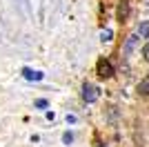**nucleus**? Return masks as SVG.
Segmentation results:
<instances>
[{
    "label": "nucleus",
    "instance_id": "obj_1",
    "mask_svg": "<svg viewBox=\"0 0 149 147\" xmlns=\"http://www.w3.org/2000/svg\"><path fill=\"white\" fill-rule=\"evenodd\" d=\"M98 87L96 85H91V83H85V85H82V100H85V103H96V100H98Z\"/></svg>",
    "mask_w": 149,
    "mask_h": 147
},
{
    "label": "nucleus",
    "instance_id": "obj_2",
    "mask_svg": "<svg viewBox=\"0 0 149 147\" xmlns=\"http://www.w3.org/2000/svg\"><path fill=\"white\" fill-rule=\"evenodd\" d=\"M96 71H98L100 78H111L113 76V65L109 60H105V58H100V60L96 62Z\"/></svg>",
    "mask_w": 149,
    "mask_h": 147
},
{
    "label": "nucleus",
    "instance_id": "obj_3",
    "mask_svg": "<svg viewBox=\"0 0 149 147\" xmlns=\"http://www.w3.org/2000/svg\"><path fill=\"white\" fill-rule=\"evenodd\" d=\"M136 45H138V36H136V34L127 36V40H125V49H123V54H125V56H131V51L136 49Z\"/></svg>",
    "mask_w": 149,
    "mask_h": 147
},
{
    "label": "nucleus",
    "instance_id": "obj_4",
    "mask_svg": "<svg viewBox=\"0 0 149 147\" xmlns=\"http://www.w3.org/2000/svg\"><path fill=\"white\" fill-rule=\"evenodd\" d=\"M116 16H118L120 22H125V20L129 18V2L127 0H120V5H118V11H116Z\"/></svg>",
    "mask_w": 149,
    "mask_h": 147
},
{
    "label": "nucleus",
    "instance_id": "obj_5",
    "mask_svg": "<svg viewBox=\"0 0 149 147\" xmlns=\"http://www.w3.org/2000/svg\"><path fill=\"white\" fill-rule=\"evenodd\" d=\"M22 74H25V78H27V80H42V78H45V74H42V71H33V69H29V67H27Z\"/></svg>",
    "mask_w": 149,
    "mask_h": 147
},
{
    "label": "nucleus",
    "instance_id": "obj_6",
    "mask_svg": "<svg viewBox=\"0 0 149 147\" xmlns=\"http://www.w3.org/2000/svg\"><path fill=\"white\" fill-rule=\"evenodd\" d=\"M138 94H140V96H149V76H145V78L138 83Z\"/></svg>",
    "mask_w": 149,
    "mask_h": 147
},
{
    "label": "nucleus",
    "instance_id": "obj_7",
    "mask_svg": "<svg viewBox=\"0 0 149 147\" xmlns=\"http://www.w3.org/2000/svg\"><path fill=\"white\" fill-rule=\"evenodd\" d=\"M138 34H140V38H149V20H143L138 24Z\"/></svg>",
    "mask_w": 149,
    "mask_h": 147
},
{
    "label": "nucleus",
    "instance_id": "obj_8",
    "mask_svg": "<svg viewBox=\"0 0 149 147\" xmlns=\"http://www.w3.org/2000/svg\"><path fill=\"white\" fill-rule=\"evenodd\" d=\"M111 38H113V31L111 29H102V31H100V40H102V43H109Z\"/></svg>",
    "mask_w": 149,
    "mask_h": 147
},
{
    "label": "nucleus",
    "instance_id": "obj_9",
    "mask_svg": "<svg viewBox=\"0 0 149 147\" xmlns=\"http://www.w3.org/2000/svg\"><path fill=\"white\" fill-rule=\"evenodd\" d=\"M71 141H74V134H71V132H67V134L62 136V143H67V145H69Z\"/></svg>",
    "mask_w": 149,
    "mask_h": 147
},
{
    "label": "nucleus",
    "instance_id": "obj_10",
    "mask_svg": "<svg viewBox=\"0 0 149 147\" xmlns=\"http://www.w3.org/2000/svg\"><path fill=\"white\" fill-rule=\"evenodd\" d=\"M143 58H145V60L149 62V43H147V45L143 47Z\"/></svg>",
    "mask_w": 149,
    "mask_h": 147
},
{
    "label": "nucleus",
    "instance_id": "obj_11",
    "mask_svg": "<svg viewBox=\"0 0 149 147\" xmlns=\"http://www.w3.org/2000/svg\"><path fill=\"white\" fill-rule=\"evenodd\" d=\"M36 107H47V100H42V98H40V100H36Z\"/></svg>",
    "mask_w": 149,
    "mask_h": 147
},
{
    "label": "nucleus",
    "instance_id": "obj_12",
    "mask_svg": "<svg viewBox=\"0 0 149 147\" xmlns=\"http://www.w3.org/2000/svg\"><path fill=\"white\" fill-rule=\"evenodd\" d=\"M96 147H105V145H102V143H96Z\"/></svg>",
    "mask_w": 149,
    "mask_h": 147
}]
</instances>
